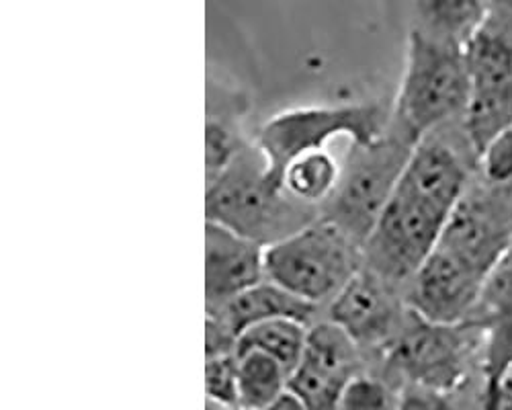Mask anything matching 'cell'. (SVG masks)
Returning <instances> with one entry per match:
<instances>
[{"label": "cell", "mask_w": 512, "mask_h": 410, "mask_svg": "<svg viewBox=\"0 0 512 410\" xmlns=\"http://www.w3.org/2000/svg\"><path fill=\"white\" fill-rule=\"evenodd\" d=\"M486 326L478 320L433 322L408 310L398 337L383 351V378L400 406H453L467 394L482 406Z\"/></svg>", "instance_id": "cell-1"}, {"label": "cell", "mask_w": 512, "mask_h": 410, "mask_svg": "<svg viewBox=\"0 0 512 410\" xmlns=\"http://www.w3.org/2000/svg\"><path fill=\"white\" fill-rule=\"evenodd\" d=\"M205 214L269 246L314 222L322 210L279 187L259 148H242L230 167L207 183Z\"/></svg>", "instance_id": "cell-2"}, {"label": "cell", "mask_w": 512, "mask_h": 410, "mask_svg": "<svg viewBox=\"0 0 512 410\" xmlns=\"http://www.w3.org/2000/svg\"><path fill=\"white\" fill-rule=\"evenodd\" d=\"M465 46L410 29L406 66L392 115L418 140L465 119L469 105Z\"/></svg>", "instance_id": "cell-3"}, {"label": "cell", "mask_w": 512, "mask_h": 410, "mask_svg": "<svg viewBox=\"0 0 512 410\" xmlns=\"http://www.w3.org/2000/svg\"><path fill=\"white\" fill-rule=\"evenodd\" d=\"M416 142L392 115L377 140L353 144L334 193L322 205V216L363 244L392 199Z\"/></svg>", "instance_id": "cell-4"}, {"label": "cell", "mask_w": 512, "mask_h": 410, "mask_svg": "<svg viewBox=\"0 0 512 410\" xmlns=\"http://www.w3.org/2000/svg\"><path fill=\"white\" fill-rule=\"evenodd\" d=\"M363 263V244L324 216L265 251L267 277L314 306L328 304Z\"/></svg>", "instance_id": "cell-5"}, {"label": "cell", "mask_w": 512, "mask_h": 410, "mask_svg": "<svg viewBox=\"0 0 512 410\" xmlns=\"http://www.w3.org/2000/svg\"><path fill=\"white\" fill-rule=\"evenodd\" d=\"M392 113L379 103H347L328 107H302L269 119L256 136L269 177L279 185L289 162L297 156L326 150L332 138L349 136L353 144H369L386 132Z\"/></svg>", "instance_id": "cell-6"}, {"label": "cell", "mask_w": 512, "mask_h": 410, "mask_svg": "<svg viewBox=\"0 0 512 410\" xmlns=\"http://www.w3.org/2000/svg\"><path fill=\"white\" fill-rule=\"evenodd\" d=\"M449 214L396 187L363 242L365 267L396 285L406 287L443 234Z\"/></svg>", "instance_id": "cell-7"}, {"label": "cell", "mask_w": 512, "mask_h": 410, "mask_svg": "<svg viewBox=\"0 0 512 410\" xmlns=\"http://www.w3.org/2000/svg\"><path fill=\"white\" fill-rule=\"evenodd\" d=\"M465 54L472 91L463 123L480 156L488 140L512 123V39L482 25Z\"/></svg>", "instance_id": "cell-8"}, {"label": "cell", "mask_w": 512, "mask_h": 410, "mask_svg": "<svg viewBox=\"0 0 512 410\" xmlns=\"http://www.w3.org/2000/svg\"><path fill=\"white\" fill-rule=\"evenodd\" d=\"M408 310L404 287L363 265L328 302V320L343 326L361 349L383 353L402 331Z\"/></svg>", "instance_id": "cell-9"}, {"label": "cell", "mask_w": 512, "mask_h": 410, "mask_svg": "<svg viewBox=\"0 0 512 410\" xmlns=\"http://www.w3.org/2000/svg\"><path fill=\"white\" fill-rule=\"evenodd\" d=\"M486 273L437 244L404 287L410 310L433 322H463L474 316Z\"/></svg>", "instance_id": "cell-10"}, {"label": "cell", "mask_w": 512, "mask_h": 410, "mask_svg": "<svg viewBox=\"0 0 512 410\" xmlns=\"http://www.w3.org/2000/svg\"><path fill=\"white\" fill-rule=\"evenodd\" d=\"M359 343L332 320L310 326L300 363L289 376V388L306 408H338L347 382L361 372Z\"/></svg>", "instance_id": "cell-11"}, {"label": "cell", "mask_w": 512, "mask_h": 410, "mask_svg": "<svg viewBox=\"0 0 512 410\" xmlns=\"http://www.w3.org/2000/svg\"><path fill=\"white\" fill-rule=\"evenodd\" d=\"M439 244L486 275L510 249L512 226L478 173L449 214Z\"/></svg>", "instance_id": "cell-12"}, {"label": "cell", "mask_w": 512, "mask_h": 410, "mask_svg": "<svg viewBox=\"0 0 512 410\" xmlns=\"http://www.w3.org/2000/svg\"><path fill=\"white\" fill-rule=\"evenodd\" d=\"M267 246L220 222L205 224V298L218 306L267 279Z\"/></svg>", "instance_id": "cell-13"}, {"label": "cell", "mask_w": 512, "mask_h": 410, "mask_svg": "<svg viewBox=\"0 0 512 410\" xmlns=\"http://www.w3.org/2000/svg\"><path fill=\"white\" fill-rule=\"evenodd\" d=\"M316 310L318 306L293 296L291 292L285 290V287L277 285L269 277L261 283L248 287L246 292L230 298L224 304L207 306V312L222 318L232 328V333L236 337H240V333L246 331L248 326L269 318L291 316V318L310 322Z\"/></svg>", "instance_id": "cell-14"}, {"label": "cell", "mask_w": 512, "mask_h": 410, "mask_svg": "<svg viewBox=\"0 0 512 410\" xmlns=\"http://www.w3.org/2000/svg\"><path fill=\"white\" fill-rule=\"evenodd\" d=\"M492 0H414V27L449 44L467 46L490 15Z\"/></svg>", "instance_id": "cell-15"}, {"label": "cell", "mask_w": 512, "mask_h": 410, "mask_svg": "<svg viewBox=\"0 0 512 410\" xmlns=\"http://www.w3.org/2000/svg\"><path fill=\"white\" fill-rule=\"evenodd\" d=\"M308 331L310 322H304L300 318H269L248 326L246 331L240 333L236 341V353L246 349H259L281 361L291 374L304 355Z\"/></svg>", "instance_id": "cell-16"}, {"label": "cell", "mask_w": 512, "mask_h": 410, "mask_svg": "<svg viewBox=\"0 0 512 410\" xmlns=\"http://www.w3.org/2000/svg\"><path fill=\"white\" fill-rule=\"evenodd\" d=\"M236 357L240 408H273L275 400L289 386V369L259 349L238 351Z\"/></svg>", "instance_id": "cell-17"}, {"label": "cell", "mask_w": 512, "mask_h": 410, "mask_svg": "<svg viewBox=\"0 0 512 410\" xmlns=\"http://www.w3.org/2000/svg\"><path fill=\"white\" fill-rule=\"evenodd\" d=\"M340 173H343V164H338L328 150H314L289 162L281 185L295 199L322 210L340 181Z\"/></svg>", "instance_id": "cell-18"}, {"label": "cell", "mask_w": 512, "mask_h": 410, "mask_svg": "<svg viewBox=\"0 0 512 410\" xmlns=\"http://www.w3.org/2000/svg\"><path fill=\"white\" fill-rule=\"evenodd\" d=\"M486 326L484 339V394L482 406L496 408V398L512 374V312L502 314Z\"/></svg>", "instance_id": "cell-19"}, {"label": "cell", "mask_w": 512, "mask_h": 410, "mask_svg": "<svg viewBox=\"0 0 512 410\" xmlns=\"http://www.w3.org/2000/svg\"><path fill=\"white\" fill-rule=\"evenodd\" d=\"M508 312H512V244L488 273L480 304L469 320L486 324Z\"/></svg>", "instance_id": "cell-20"}, {"label": "cell", "mask_w": 512, "mask_h": 410, "mask_svg": "<svg viewBox=\"0 0 512 410\" xmlns=\"http://www.w3.org/2000/svg\"><path fill=\"white\" fill-rule=\"evenodd\" d=\"M240 138L234 134V128L226 119H213L207 121L205 132V169H207V183L222 175L232 160L242 150Z\"/></svg>", "instance_id": "cell-21"}, {"label": "cell", "mask_w": 512, "mask_h": 410, "mask_svg": "<svg viewBox=\"0 0 512 410\" xmlns=\"http://www.w3.org/2000/svg\"><path fill=\"white\" fill-rule=\"evenodd\" d=\"M478 177L494 189L512 183V123L482 148L478 156Z\"/></svg>", "instance_id": "cell-22"}, {"label": "cell", "mask_w": 512, "mask_h": 410, "mask_svg": "<svg viewBox=\"0 0 512 410\" xmlns=\"http://www.w3.org/2000/svg\"><path fill=\"white\" fill-rule=\"evenodd\" d=\"M400 406V394L386 378L355 374L340 396L338 408H390Z\"/></svg>", "instance_id": "cell-23"}, {"label": "cell", "mask_w": 512, "mask_h": 410, "mask_svg": "<svg viewBox=\"0 0 512 410\" xmlns=\"http://www.w3.org/2000/svg\"><path fill=\"white\" fill-rule=\"evenodd\" d=\"M205 384L209 400L218 402L220 406L240 408L236 353L209 355L205 363Z\"/></svg>", "instance_id": "cell-24"}, {"label": "cell", "mask_w": 512, "mask_h": 410, "mask_svg": "<svg viewBox=\"0 0 512 410\" xmlns=\"http://www.w3.org/2000/svg\"><path fill=\"white\" fill-rule=\"evenodd\" d=\"M484 25L512 39V0H492L490 15Z\"/></svg>", "instance_id": "cell-25"}, {"label": "cell", "mask_w": 512, "mask_h": 410, "mask_svg": "<svg viewBox=\"0 0 512 410\" xmlns=\"http://www.w3.org/2000/svg\"><path fill=\"white\" fill-rule=\"evenodd\" d=\"M482 183H484V181H482ZM488 189L492 191V197H494V201H496V205H498L500 214H502L504 220L512 226V183L506 185V187H498V189L488 187Z\"/></svg>", "instance_id": "cell-26"}, {"label": "cell", "mask_w": 512, "mask_h": 410, "mask_svg": "<svg viewBox=\"0 0 512 410\" xmlns=\"http://www.w3.org/2000/svg\"><path fill=\"white\" fill-rule=\"evenodd\" d=\"M504 406H512V374L506 378L496 398V408H504Z\"/></svg>", "instance_id": "cell-27"}]
</instances>
